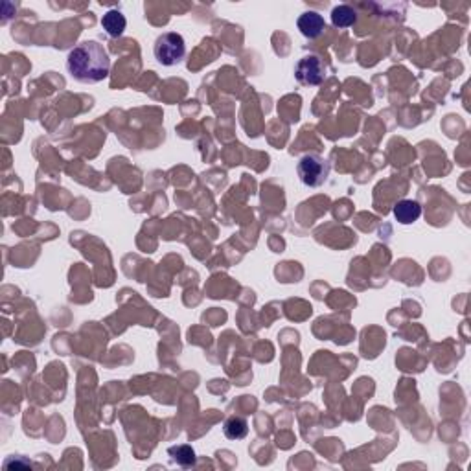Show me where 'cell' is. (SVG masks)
I'll return each instance as SVG.
<instances>
[{"instance_id":"6da1fadb","label":"cell","mask_w":471,"mask_h":471,"mask_svg":"<svg viewBox=\"0 0 471 471\" xmlns=\"http://www.w3.org/2000/svg\"><path fill=\"white\" fill-rule=\"evenodd\" d=\"M67 70L79 83H100L111 72V57L98 41H83L68 52Z\"/></svg>"},{"instance_id":"7a4b0ae2","label":"cell","mask_w":471,"mask_h":471,"mask_svg":"<svg viewBox=\"0 0 471 471\" xmlns=\"http://www.w3.org/2000/svg\"><path fill=\"white\" fill-rule=\"evenodd\" d=\"M153 54L163 67H175L185 61L186 57V41L177 32H166L158 35L153 46Z\"/></svg>"},{"instance_id":"3957f363","label":"cell","mask_w":471,"mask_h":471,"mask_svg":"<svg viewBox=\"0 0 471 471\" xmlns=\"http://www.w3.org/2000/svg\"><path fill=\"white\" fill-rule=\"evenodd\" d=\"M298 179L304 186L319 188L328 180L330 175V163L319 155H304L297 164Z\"/></svg>"},{"instance_id":"277c9868","label":"cell","mask_w":471,"mask_h":471,"mask_svg":"<svg viewBox=\"0 0 471 471\" xmlns=\"http://www.w3.org/2000/svg\"><path fill=\"white\" fill-rule=\"evenodd\" d=\"M295 78L302 85H320L326 78L324 63L317 56H306L295 67Z\"/></svg>"},{"instance_id":"5b68a950","label":"cell","mask_w":471,"mask_h":471,"mask_svg":"<svg viewBox=\"0 0 471 471\" xmlns=\"http://www.w3.org/2000/svg\"><path fill=\"white\" fill-rule=\"evenodd\" d=\"M297 26L300 30V34L308 39H317L320 35L324 34L326 30V23L324 17L319 15L317 12H306L302 13L297 21Z\"/></svg>"},{"instance_id":"8992f818","label":"cell","mask_w":471,"mask_h":471,"mask_svg":"<svg viewBox=\"0 0 471 471\" xmlns=\"http://www.w3.org/2000/svg\"><path fill=\"white\" fill-rule=\"evenodd\" d=\"M421 216V205L412 199H404L394 207V218L401 224H412Z\"/></svg>"},{"instance_id":"52a82bcc","label":"cell","mask_w":471,"mask_h":471,"mask_svg":"<svg viewBox=\"0 0 471 471\" xmlns=\"http://www.w3.org/2000/svg\"><path fill=\"white\" fill-rule=\"evenodd\" d=\"M125 26H127V21L120 10H111L101 17V28L111 37H120L125 32Z\"/></svg>"},{"instance_id":"ba28073f","label":"cell","mask_w":471,"mask_h":471,"mask_svg":"<svg viewBox=\"0 0 471 471\" xmlns=\"http://www.w3.org/2000/svg\"><path fill=\"white\" fill-rule=\"evenodd\" d=\"M224 437L229 440H242L249 435V423L242 416H230L223 423Z\"/></svg>"},{"instance_id":"9c48e42d","label":"cell","mask_w":471,"mask_h":471,"mask_svg":"<svg viewBox=\"0 0 471 471\" xmlns=\"http://www.w3.org/2000/svg\"><path fill=\"white\" fill-rule=\"evenodd\" d=\"M355 23H357V13H355V10L352 6L341 4V6L333 8V12H331V24L335 28H350Z\"/></svg>"},{"instance_id":"30bf717a","label":"cell","mask_w":471,"mask_h":471,"mask_svg":"<svg viewBox=\"0 0 471 471\" xmlns=\"http://www.w3.org/2000/svg\"><path fill=\"white\" fill-rule=\"evenodd\" d=\"M169 454L174 457V460L177 464L185 465V468H190V465L196 464V451L190 448V446H177V448H169Z\"/></svg>"}]
</instances>
